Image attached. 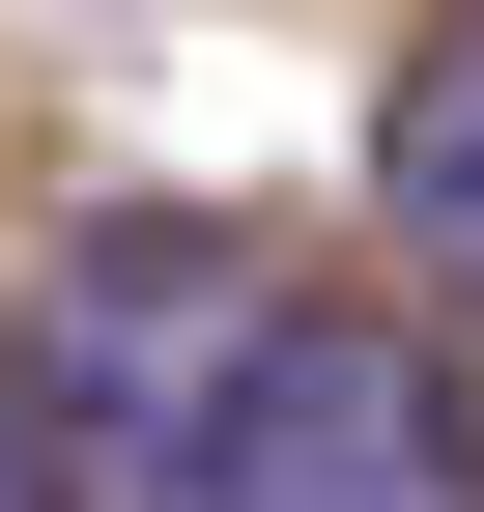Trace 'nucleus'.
<instances>
[{
    "label": "nucleus",
    "instance_id": "1",
    "mask_svg": "<svg viewBox=\"0 0 484 512\" xmlns=\"http://www.w3.org/2000/svg\"><path fill=\"white\" fill-rule=\"evenodd\" d=\"M29 342H57V512H257L314 285L257 228H200V200H86L57 285H29Z\"/></svg>",
    "mask_w": 484,
    "mask_h": 512
},
{
    "label": "nucleus",
    "instance_id": "2",
    "mask_svg": "<svg viewBox=\"0 0 484 512\" xmlns=\"http://www.w3.org/2000/svg\"><path fill=\"white\" fill-rule=\"evenodd\" d=\"M257 512H484V399H456V342L314 313V342H285V427H257Z\"/></svg>",
    "mask_w": 484,
    "mask_h": 512
},
{
    "label": "nucleus",
    "instance_id": "3",
    "mask_svg": "<svg viewBox=\"0 0 484 512\" xmlns=\"http://www.w3.org/2000/svg\"><path fill=\"white\" fill-rule=\"evenodd\" d=\"M371 228H399V285L484 313V29L399 57V114H371Z\"/></svg>",
    "mask_w": 484,
    "mask_h": 512
},
{
    "label": "nucleus",
    "instance_id": "4",
    "mask_svg": "<svg viewBox=\"0 0 484 512\" xmlns=\"http://www.w3.org/2000/svg\"><path fill=\"white\" fill-rule=\"evenodd\" d=\"M0 512H57V342L0 313Z\"/></svg>",
    "mask_w": 484,
    "mask_h": 512
}]
</instances>
